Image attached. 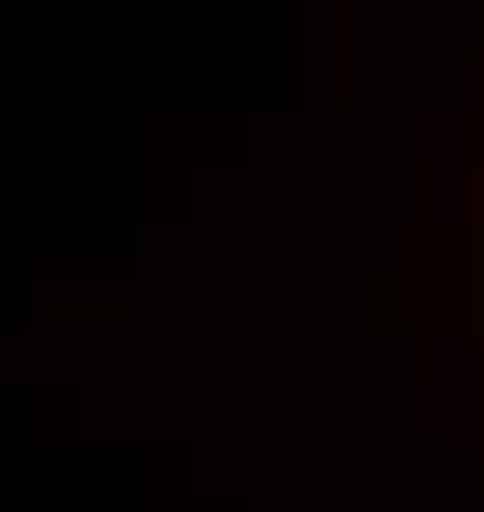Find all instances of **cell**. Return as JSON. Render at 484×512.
Returning a JSON list of instances; mask_svg holds the SVG:
<instances>
[{"mask_svg":"<svg viewBox=\"0 0 484 512\" xmlns=\"http://www.w3.org/2000/svg\"><path fill=\"white\" fill-rule=\"evenodd\" d=\"M443 381H450V388H464V381H471V340H464V333H450V340H443Z\"/></svg>","mask_w":484,"mask_h":512,"instance_id":"6da1fadb","label":"cell"}]
</instances>
